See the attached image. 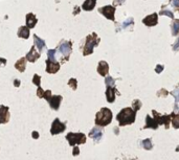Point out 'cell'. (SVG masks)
<instances>
[{
    "label": "cell",
    "mask_w": 179,
    "mask_h": 160,
    "mask_svg": "<svg viewBox=\"0 0 179 160\" xmlns=\"http://www.w3.org/2000/svg\"><path fill=\"white\" fill-rule=\"evenodd\" d=\"M116 119L118 120L119 126L133 124L135 121V111L131 108H125L117 114Z\"/></svg>",
    "instance_id": "cell-1"
},
{
    "label": "cell",
    "mask_w": 179,
    "mask_h": 160,
    "mask_svg": "<svg viewBox=\"0 0 179 160\" xmlns=\"http://www.w3.org/2000/svg\"><path fill=\"white\" fill-rule=\"evenodd\" d=\"M112 120V112L108 108H102L101 111L97 113L95 116V124L97 126L105 127L109 125Z\"/></svg>",
    "instance_id": "cell-2"
},
{
    "label": "cell",
    "mask_w": 179,
    "mask_h": 160,
    "mask_svg": "<svg viewBox=\"0 0 179 160\" xmlns=\"http://www.w3.org/2000/svg\"><path fill=\"white\" fill-rule=\"evenodd\" d=\"M99 43H100V38L97 36L95 32H92L91 35H88L87 38H86L84 49H83V55H91L93 53L94 46L99 45Z\"/></svg>",
    "instance_id": "cell-3"
},
{
    "label": "cell",
    "mask_w": 179,
    "mask_h": 160,
    "mask_svg": "<svg viewBox=\"0 0 179 160\" xmlns=\"http://www.w3.org/2000/svg\"><path fill=\"white\" fill-rule=\"evenodd\" d=\"M66 139L68 140L71 146L76 144H82L86 142V136L83 133H68L66 135Z\"/></svg>",
    "instance_id": "cell-4"
},
{
    "label": "cell",
    "mask_w": 179,
    "mask_h": 160,
    "mask_svg": "<svg viewBox=\"0 0 179 160\" xmlns=\"http://www.w3.org/2000/svg\"><path fill=\"white\" fill-rule=\"evenodd\" d=\"M71 42L70 41H62L60 43V45L58 46V50L60 51V53L64 57V61H68L69 55L71 53Z\"/></svg>",
    "instance_id": "cell-5"
},
{
    "label": "cell",
    "mask_w": 179,
    "mask_h": 160,
    "mask_svg": "<svg viewBox=\"0 0 179 160\" xmlns=\"http://www.w3.org/2000/svg\"><path fill=\"white\" fill-rule=\"evenodd\" d=\"M65 129H66L65 124L61 123L59 118H56L55 120H53V125H51V135H57V134H60V133L64 132Z\"/></svg>",
    "instance_id": "cell-6"
},
{
    "label": "cell",
    "mask_w": 179,
    "mask_h": 160,
    "mask_svg": "<svg viewBox=\"0 0 179 160\" xmlns=\"http://www.w3.org/2000/svg\"><path fill=\"white\" fill-rule=\"evenodd\" d=\"M99 12L102 15H104L107 19L114 21V13H115L114 6H112V5H106V6L99 9Z\"/></svg>",
    "instance_id": "cell-7"
},
{
    "label": "cell",
    "mask_w": 179,
    "mask_h": 160,
    "mask_svg": "<svg viewBox=\"0 0 179 160\" xmlns=\"http://www.w3.org/2000/svg\"><path fill=\"white\" fill-rule=\"evenodd\" d=\"M153 114H154V118L156 119V121L158 123V125H165V128H169V124L171 121V115H160L156 112V111H153Z\"/></svg>",
    "instance_id": "cell-8"
},
{
    "label": "cell",
    "mask_w": 179,
    "mask_h": 160,
    "mask_svg": "<svg viewBox=\"0 0 179 160\" xmlns=\"http://www.w3.org/2000/svg\"><path fill=\"white\" fill-rule=\"evenodd\" d=\"M46 63V72L47 73H56L59 71L60 69V63L59 62H53V61H49L48 59L45 61Z\"/></svg>",
    "instance_id": "cell-9"
},
{
    "label": "cell",
    "mask_w": 179,
    "mask_h": 160,
    "mask_svg": "<svg viewBox=\"0 0 179 160\" xmlns=\"http://www.w3.org/2000/svg\"><path fill=\"white\" fill-rule=\"evenodd\" d=\"M157 22H158V15L156 13H154V14H151L149 16H147L146 18H144L142 20V23L147 26H154L156 25Z\"/></svg>",
    "instance_id": "cell-10"
},
{
    "label": "cell",
    "mask_w": 179,
    "mask_h": 160,
    "mask_svg": "<svg viewBox=\"0 0 179 160\" xmlns=\"http://www.w3.org/2000/svg\"><path fill=\"white\" fill-rule=\"evenodd\" d=\"M9 119V107L0 106V124H5Z\"/></svg>",
    "instance_id": "cell-11"
},
{
    "label": "cell",
    "mask_w": 179,
    "mask_h": 160,
    "mask_svg": "<svg viewBox=\"0 0 179 160\" xmlns=\"http://www.w3.org/2000/svg\"><path fill=\"white\" fill-rule=\"evenodd\" d=\"M39 58H40V53H38V51L36 50L35 46H32V49L30 50V53H28L27 55H26V58H25V59L27 60V61H30V62L35 63L38 59H39Z\"/></svg>",
    "instance_id": "cell-12"
},
{
    "label": "cell",
    "mask_w": 179,
    "mask_h": 160,
    "mask_svg": "<svg viewBox=\"0 0 179 160\" xmlns=\"http://www.w3.org/2000/svg\"><path fill=\"white\" fill-rule=\"evenodd\" d=\"M62 102V96L61 95H55L51 96V101H49V105H51V108L53 110H59L60 104Z\"/></svg>",
    "instance_id": "cell-13"
},
{
    "label": "cell",
    "mask_w": 179,
    "mask_h": 160,
    "mask_svg": "<svg viewBox=\"0 0 179 160\" xmlns=\"http://www.w3.org/2000/svg\"><path fill=\"white\" fill-rule=\"evenodd\" d=\"M149 128L155 130V129L158 128V123H157L155 118H152L151 116L148 115V116L146 117V126L144 127V129H149Z\"/></svg>",
    "instance_id": "cell-14"
},
{
    "label": "cell",
    "mask_w": 179,
    "mask_h": 160,
    "mask_svg": "<svg viewBox=\"0 0 179 160\" xmlns=\"http://www.w3.org/2000/svg\"><path fill=\"white\" fill-rule=\"evenodd\" d=\"M108 71H109V66L108 64H107V62L101 61V62L99 63V66H97V72H99L102 76H107Z\"/></svg>",
    "instance_id": "cell-15"
},
{
    "label": "cell",
    "mask_w": 179,
    "mask_h": 160,
    "mask_svg": "<svg viewBox=\"0 0 179 160\" xmlns=\"http://www.w3.org/2000/svg\"><path fill=\"white\" fill-rule=\"evenodd\" d=\"M115 93H117V91L114 87H107L106 96H107V102L108 103H113L115 101Z\"/></svg>",
    "instance_id": "cell-16"
},
{
    "label": "cell",
    "mask_w": 179,
    "mask_h": 160,
    "mask_svg": "<svg viewBox=\"0 0 179 160\" xmlns=\"http://www.w3.org/2000/svg\"><path fill=\"white\" fill-rule=\"evenodd\" d=\"M37 24V18L32 13L26 15V26L28 28H34Z\"/></svg>",
    "instance_id": "cell-17"
},
{
    "label": "cell",
    "mask_w": 179,
    "mask_h": 160,
    "mask_svg": "<svg viewBox=\"0 0 179 160\" xmlns=\"http://www.w3.org/2000/svg\"><path fill=\"white\" fill-rule=\"evenodd\" d=\"M26 61H27V60H26L25 58H21L19 61H17L16 62V64H15V68H16L17 70L20 71V72H23L26 68Z\"/></svg>",
    "instance_id": "cell-18"
},
{
    "label": "cell",
    "mask_w": 179,
    "mask_h": 160,
    "mask_svg": "<svg viewBox=\"0 0 179 160\" xmlns=\"http://www.w3.org/2000/svg\"><path fill=\"white\" fill-rule=\"evenodd\" d=\"M34 41H35V46H37L39 49V53H42L44 48H45V42L44 40L40 39L37 35H34Z\"/></svg>",
    "instance_id": "cell-19"
},
{
    "label": "cell",
    "mask_w": 179,
    "mask_h": 160,
    "mask_svg": "<svg viewBox=\"0 0 179 160\" xmlns=\"http://www.w3.org/2000/svg\"><path fill=\"white\" fill-rule=\"evenodd\" d=\"M95 3H97V0H85V2L82 5V9L87 12L92 11L95 6Z\"/></svg>",
    "instance_id": "cell-20"
},
{
    "label": "cell",
    "mask_w": 179,
    "mask_h": 160,
    "mask_svg": "<svg viewBox=\"0 0 179 160\" xmlns=\"http://www.w3.org/2000/svg\"><path fill=\"white\" fill-rule=\"evenodd\" d=\"M89 136L91 138H93L95 141H99V140H101L102 136H103V134H102V131L100 130V129L97 128H94L91 130V132L89 133Z\"/></svg>",
    "instance_id": "cell-21"
},
{
    "label": "cell",
    "mask_w": 179,
    "mask_h": 160,
    "mask_svg": "<svg viewBox=\"0 0 179 160\" xmlns=\"http://www.w3.org/2000/svg\"><path fill=\"white\" fill-rule=\"evenodd\" d=\"M18 37L23 39H28L30 37V28L27 26H21L18 30Z\"/></svg>",
    "instance_id": "cell-22"
},
{
    "label": "cell",
    "mask_w": 179,
    "mask_h": 160,
    "mask_svg": "<svg viewBox=\"0 0 179 160\" xmlns=\"http://www.w3.org/2000/svg\"><path fill=\"white\" fill-rule=\"evenodd\" d=\"M178 32H179V19H177L172 24V35L173 36H176Z\"/></svg>",
    "instance_id": "cell-23"
},
{
    "label": "cell",
    "mask_w": 179,
    "mask_h": 160,
    "mask_svg": "<svg viewBox=\"0 0 179 160\" xmlns=\"http://www.w3.org/2000/svg\"><path fill=\"white\" fill-rule=\"evenodd\" d=\"M171 117H172V124L173 126H174V128L178 129L179 128V114L175 115L174 113L173 114H171Z\"/></svg>",
    "instance_id": "cell-24"
},
{
    "label": "cell",
    "mask_w": 179,
    "mask_h": 160,
    "mask_svg": "<svg viewBox=\"0 0 179 160\" xmlns=\"http://www.w3.org/2000/svg\"><path fill=\"white\" fill-rule=\"evenodd\" d=\"M56 53H57V50H56V49H51V50L47 51V57H48L49 61L57 62V61H56Z\"/></svg>",
    "instance_id": "cell-25"
},
{
    "label": "cell",
    "mask_w": 179,
    "mask_h": 160,
    "mask_svg": "<svg viewBox=\"0 0 179 160\" xmlns=\"http://www.w3.org/2000/svg\"><path fill=\"white\" fill-rule=\"evenodd\" d=\"M160 15H165V16H168V17H170V18H174V14H173L172 12L171 11H169V9H163L162 7V9L160 11V13H159Z\"/></svg>",
    "instance_id": "cell-26"
},
{
    "label": "cell",
    "mask_w": 179,
    "mask_h": 160,
    "mask_svg": "<svg viewBox=\"0 0 179 160\" xmlns=\"http://www.w3.org/2000/svg\"><path fill=\"white\" fill-rule=\"evenodd\" d=\"M105 83L107 87H114V80L111 76H107L105 80Z\"/></svg>",
    "instance_id": "cell-27"
},
{
    "label": "cell",
    "mask_w": 179,
    "mask_h": 160,
    "mask_svg": "<svg viewBox=\"0 0 179 160\" xmlns=\"http://www.w3.org/2000/svg\"><path fill=\"white\" fill-rule=\"evenodd\" d=\"M142 146H144V148L147 150H151L152 148H153V144H152L151 140L150 139H145L144 140V142H142Z\"/></svg>",
    "instance_id": "cell-28"
},
{
    "label": "cell",
    "mask_w": 179,
    "mask_h": 160,
    "mask_svg": "<svg viewBox=\"0 0 179 160\" xmlns=\"http://www.w3.org/2000/svg\"><path fill=\"white\" fill-rule=\"evenodd\" d=\"M68 86L72 90H76L77 89V80L76 79H70L69 82H68Z\"/></svg>",
    "instance_id": "cell-29"
},
{
    "label": "cell",
    "mask_w": 179,
    "mask_h": 160,
    "mask_svg": "<svg viewBox=\"0 0 179 160\" xmlns=\"http://www.w3.org/2000/svg\"><path fill=\"white\" fill-rule=\"evenodd\" d=\"M172 95L176 98V103H175V105H177V104L179 103V87L176 88L174 91H172Z\"/></svg>",
    "instance_id": "cell-30"
},
{
    "label": "cell",
    "mask_w": 179,
    "mask_h": 160,
    "mask_svg": "<svg viewBox=\"0 0 179 160\" xmlns=\"http://www.w3.org/2000/svg\"><path fill=\"white\" fill-rule=\"evenodd\" d=\"M40 82H41V78H40L38 74H35L34 79H32V83H34L35 85H37L38 87H40Z\"/></svg>",
    "instance_id": "cell-31"
},
{
    "label": "cell",
    "mask_w": 179,
    "mask_h": 160,
    "mask_svg": "<svg viewBox=\"0 0 179 160\" xmlns=\"http://www.w3.org/2000/svg\"><path fill=\"white\" fill-rule=\"evenodd\" d=\"M140 106H141V103H140L138 99H135V101L133 102V110L134 111H137V110L140 109Z\"/></svg>",
    "instance_id": "cell-32"
},
{
    "label": "cell",
    "mask_w": 179,
    "mask_h": 160,
    "mask_svg": "<svg viewBox=\"0 0 179 160\" xmlns=\"http://www.w3.org/2000/svg\"><path fill=\"white\" fill-rule=\"evenodd\" d=\"M51 90H46V91H44L43 98H45L46 101L49 103V101H51Z\"/></svg>",
    "instance_id": "cell-33"
},
{
    "label": "cell",
    "mask_w": 179,
    "mask_h": 160,
    "mask_svg": "<svg viewBox=\"0 0 179 160\" xmlns=\"http://www.w3.org/2000/svg\"><path fill=\"white\" fill-rule=\"evenodd\" d=\"M129 25H133V18H129L126 22H124V24H123V27L127 28Z\"/></svg>",
    "instance_id": "cell-34"
},
{
    "label": "cell",
    "mask_w": 179,
    "mask_h": 160,
    "mask_svg": "<svg viewBox=\"0 0 179 160\" xmlns=\"http://www.w3.org/2000/svg\"><path fill=\"white\" fill-rule=\"evenodd\" d=\"M171 3L177 12H179V0H171Z\"/></svg>",
    "instance_id": "cell-35"
},
{
    "label": "cell",
    "mask_w": 179,
    "mask_h": 160,
    "mask_svg": "<svg viewBox=\"0 0 179 160\" xmlns=\"http://www.w3.org/2000/svg\"><path fill=\"white\" fill-rule=\"evenodd\" d=\"M37 95H38V97H40V98H43V95H44V90L42 89L41 87H38V90H37Z\"/></svg>",
    "instance_id": "cell-36"
},
{
    "label": "cell",
    "mask_w": 179,
    "mask_h": 160,
    "mask_svg": "<svg viewBox=\"0 0 179 160\" xmlns=\"http://www.w3.org/2000/svg\"><path fill=\"white\" fill-rule=\"evenodd\" d=\"M173 50H174V51L179 50V38L176 40V42L173 44Z\"/></svg>",
    "instance_id": "cell-37"
},
{
    "label": "cell",
    "mask_w": 179,
    "mask_h": 160,
    "mask_svg": "<svg viewBox=\"0 0 179 160\" xmlns=\"http://www.w3.org/2000/svg\"><path fill=\"white\" fill-rule=\"evenodd\" d=\"M125 2V0H113V6H116V5H122Z\"/></svg>",
    "instance_id": "cell-38"
},
{
    "label": "cell",
    "mask_w": 179,
    "mask_h": 160,
    "mask_svg": "<svg viewBox=\"0 0 179 160\" xmlns=\"http://www.w3.org/2000/svg\"><path fill=\"white\" fill-rule=\"evenodd\" d=\"M79 154H80V150H79L78 146H74V151H72V155H74V156H78Z\"/></svg>",
    "instance_id": "cell-39"
},
{
    "label": "cell",
    "mask_w": 179,
    "mask_h": 160,
    "mask_svg": "<svg viewBox=\"0 0 179 160\" xmlns=\"http://www.w3.org/2000/svg\"><path fill=\"white\" fill-rule=\"evenodd\" d=\"M162 70H163V66H162V65H157L156 68H155V71H156V73H160Z\"/></svg>",
    "instance_id": "cell-40"
},
{
    "label": "cell",
    "mask_w": 179,
    "mask_h": 160,
    "mask_svg": "<svg viewBox=\"0 0 179 160\" xmlns=\"http://www.w3.org/2000/svg\"><path fill=\"white\" fill-rule=\"evenodd\" d=\"M32 138H35V139H38V138H39V133L36 132V131H34L32 134Z\"/></svg>",
    "instance_id": "cell-41"
},
{
    "label": "cell",
    "mask_w": 179,
    "mask_h": 160,
    "mask_svg": "<svg viewBox=\"0 0 179 160\" xmlns=\"http://www.w3.org/2000/svg\"><path fill=\"white\" fill-rule=\"evenodd\" d=\"M0 64L2 65V66H4V65L6 64V60L2 59V58H0Z\"/></svg>",
    "instance_id": "cell-42"
},
{
    "label": "cell",
    "mask_w": 179,
    "mask_h": 160,
    "mask_svg": "<svg viewBox=\"0 0 179 160\" xmlns=\"http://www.w3.org/2000/svg\"><path fill=\"white\" fill-rule=\"evenodd\" d=\"M14 85H15V87H19V86H20V81L19 80H15L14 81Z\"/></svg>",
    "instance_id": "cell-43"
}]
</instances>
